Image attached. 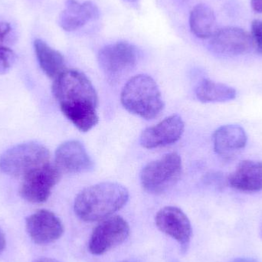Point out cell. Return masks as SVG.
I'll use <instances>...</instances> for the list:
<instances>
[{"instance_id": "obj_1", "label": "cell", "mask_w": 262, "mask_h": 262, "mask_svg": "<svg viewBox=\"0 0 262 262\" xmlns=\"http://www.w3.org/2000/svg\"><path fill=\"white\" fill-rule=\"evenodd\" d=\"M52 93L63 115L78 130L88 132L98 124V95L83 72L64 70L54 80Z\"/></svg>"}, {"instance_id": "obj_2", "label": "cell", "mask_w": 262, "mask_h": 262, "mask_svg": "<svg viewBox=\"0 0 262 262\" xmlns=\"http://www.w3.org/2000/svg\"><path fill=\"white\" fill-rule=\"evenodd\" d=\"M128 200L127 188L118 183L104 182L80 192L75 198L74 209L80 220L93 223L112 216Z\"/></svg>"}, {"instance_id": "obj_3", "label": "cell", "mask_w": 262, "mask_h": 262, "mask_svg": "<svg viewBox=\"0 0 262 262\" xmlns=\"http://www.w3.org/2000/svg\"><path fill=\"white\" fill-rule=\"evenodd\" d=\"M121 101L126 110L146 120L157 118L164 108L159 86L147 75L131 78L123 89Z\"/></svg>"}, {"instance_id": "obj_4", "label": "cell", "mask_w": 262, "mask_h": 262, "mask_svg": "<svg viewBox=\"0 0 262 262\" xmlns=\"http://www.w3.org/2000/svg\"><path fill=\"white\" fill-rule=\"evenodd\" d=\"M50 162V152L46 146L36 142H27L3 152L0 157V171L11 177L23 178Z\"/></svg>"}, {"instance_id": "obj_5", "label": "cell", "mask_w": 262, "mask_h": 262, "mask_svg": "<svg viewBox=\"0 0 262 262\" xmlns=\"http://www.w3.org/2000/svg\"><path fill=\"white\" fill-rule=\"evenodd\" d=\"M182 171L180 156L177 152L166 154L143 168L140 175L142 186L149 193H164L179 181Z\"/></svg>"}, {"instance_id": "obj_6", "label": "cell", "mask_w": 262, "mask_h": 262, "mask_svg": "<svg viewBox=\"0 0 262 262\" xmlns=\"http://www.w3.org/2000/svg\"><path fill=\"white\" fill-rule=\"evenodd\" d=\"M130 226L119 215L101 220L94 229L89 243V249L95 255H101L118 247L130 235Z\"/></svg>"}, {"instance_id": "obj_7", "label": "cell", "mask_w": 262, "mask_h": 262, "mask_svg": "<svg viewBox=\"0 0 262 262\" xmlns=\"http://www.w3.org/2000/svg\"><path fill=\"white\" fill-rule=\"evenodd\" d=\"M61 176V172L58 166L50 162L23 177L20 195L31 203H45L50 196Z\"/></svg>"}, {"instance_id": "obj_8", "label": "cell", "mask_w": 262, "mask_h": 262, "mask_svg": "<svg viewBox=\"0 0 262 262\" xmlns=\"http://www.w3.org/2000/svg\"><path fill=\"white\" fill-rule=\"evenodd\" d=\"M100 67L111 77H117L129 72L137 62L135 46L127 41H118L104 46L98 53Z\"/></svg>"}, {"instance_id": "obj_9", "label": "cell", "mask_w": 262, "mask_h": 262, "mask_svg": "<svg viewBox=\"0 0 262 262\" xmlns=\"http://www.w3.org/2000/svg\"><path fill=\"white\" fill-rule=\"evenodd\" d=\"M155 223L159 230L180 244L183 253H186L190 244L192 229L187 215L180 208L166 206L157 213Z\"/></svg>"}, {"instance_id": "obj_10", "label": "cell", "mask_w": 262, "mask_h": 262, "mask_svg": "<svg viewBox=\"0 0 262 262\" xmlns=\"http://www.w3.org/2000/svg\"><path fill=\"white\" fill-rule=\"evenodd\" d=\"M26 232L29 238L39 246L52 244L64 233V226L59 218L51 211L41 209L26 220Z\"/></svg>"}, {"instance_id": "obj_11", "label": "cell", "mask_w": 262, "mask_h": 262, "mask_svg": "<svg viewBox=\"0 0 262 262\" xmlns=\"http://www.w3.org/2000/svg\"><path fill=\"white\" fill-rule=\"evenodd\" d=\"M185 124L181 117L171 115L157 125L148 127L140 136V144L146 149H154L175 143L181 138Z\"/></svg>"}, {"instance_id": "obj_12", "label": "cell", "mask_w": 262, "mask_h": 262, "mask_svg": "<svg viewBox=\"0 0 262 262\" xmlns=\"http://www.w3.org/2000/svg\"><path fill=\"white\" fill-rule=\"evenodd\" d=\"M55 165L61 172L81 173L93 168V161L85 147L78 140L61 143L55 151Z\"/></svg>"}, {"instance_id": "obj_13", "label": "cell", "mask_w": 262, "mask_h": 262, "mask_svg": "<svg viewBox=\"0 0 262 262\" xmlns=\"http://www.w3.org/2000/svg\"><path fill=\"white\" fill-rule=\"evenodd\" d=\"M211 39L215 52L223 55H243L253 45L252 36L246 31L237 27H226L217 30Z\"/></svg>"}, {"instance_id": "obj_14", "label": "cell", "mask_w": 262, "mask_h": 262, "mask_svg": "<svg viewBox=\"0 0 262 262\" xmlns=\"http://www.w3.org/2000/svg\"><path fill=\"white\" fill-rule=\"evenodd\" d=\"M212 140L216 154L225 160H231L246 147L248 137L241 126L227 124L215 131Z\"/></svg>"}, {"instance_id": "obj_15", "label": "cell", "mask_w": 262, "mask_h": 262, "mask_svg": "<svg viewBox=\"0 0 262 262\" xmlns=\"http://www.w3.org/2000/svg\"><path fill=\"white\" fill-rule=\"evenodd\" d=\"M99 16V9L93 2L80 3L76 0H68L66 9L60 13L58 23L64 31L72 32L81 29L89 21L98 19Z\"/></svg>"}, {"instance_id": "obj_16", "label": "cell", "mask_w": 262, "mask_h": 262, "mask_svg": "<svg viewBox=\"0 0 262 262\" xmlns=\"http://www.w3.org/2000/svg\"><path fill=\"white\" fill-rule=\"evenodd\" d=\"M229 184L244 192L262 191V161L244 160L229 177Z\"/></svg>"}, {"instance_id": "obj_17", "label": "cell", "mask_w": 262, "mask_h": 262, "mask_svg": "<svg viewBox=\"0 0 262 262\" xmlns=\"http://www.w3.org/2000/svg\"><path fill=\"white\" fill-rule=\"evenodd\" d=\"M34 49L40 67L49 78L55 80L66 70L63 55L46 41L41 39L35 40Z\"/></svg>"}, {"instance_id": "obj_18", "label": "cell", "mask_w": 262, "mask_h": 262, "mask_svg": "<svg viewBox=\"0 0 262 262\" xmlns=\"http://www.w3.org/2000/svg\"><path fill=\"white\" fill-rule=\"evenodd\" d=\"M189 26L192 33L198 38H212L217 31L213 10L207 5H196L191 11Z\"/></svg>"}, {"instance_id": "obj_19", "label": "cell", "mask_w": 262, "mask_h": 262, "mask_svg": "<svg viewBox=\"0 0 262 262\" xmlns=\"http://www.w3.org/2000/svg\"><path fill=\"white\" fill-rule=\"evenodd\" d=\"M195 95L203 103H222L232 101L236 98L234 88L223 83L204 79L197 86Z\"/></svg>"}, {"instance_id": "obj_20", "label": "cell", "mask_w": 262, "mask_h": 262, "mask_svg": "<svg viewBox=\"0 0 262 262\" xmlns=\"http://www.w3.org/2000/svg\"><path fill=\"white\" fill-rule=\"evenodd\" d=\"M15 61V55L12 49L0 46V74L3 75L10 70Z\"/></svg>"}, {"instance_id": "obj_21", "label": "cell", "mask_w": 262, "mask_h": 262, "mask_svg": "<svg viewBox=\"0 0 262 262\" xmlns=\"http://www.w3.org/2000/svg\"><path fill=\"white\" fill-rule=\"evenodd\" d=\"M252 41L256 48L257 52L262 55V21L255 20L252 23Z\"/></svg>"}, {"instance_id": "obj_22", "label": "cell", "mask_w": 262, "mask_h": 262, "mask_svg": "<svg viewBox=\"0 0 262 262\" xmlns=\"http://www.w3.org/2000/svg\"><path fill=\"white\" fill-rule=\"evenodd\" d=\"M11 26L6 21H0V41H3L10 32Z\"/></svg>"}, {"instance_id": "obj_23", "label": "cell", "mask_w": 262, "mask_h": 262, "mask_svg": "<svg viewBox=\"0 0 262 262\" xmlns=\"http://www.w3.org/2000/svg\"><path fill=\"white\" fill-rule=\"evenodd\" d=\"M252 9L258 13H262V0H251Z\"/></svg>"}, {"instance_id": "obj_24", "label": "cell", "mask_w": 262, "mask_h": 262, "mask_svg": "<svg viewBox=\"0 0 262 262\" xmlns=\"http://www.w3.org/2000/svg\"><path fill=\"white\" fill-rule=\"evenodd\" d=\"M6 246V239L4 232L0 229V255L4 252Z\"/></svg>"}, {"instance_id": "obj_25", "label": "cell", "mask_w": 262, "mask_h": 262, "mask_svg": "<svg viewBox=\"0 0 262 262\" xmlns=\"http://www.w3.org/2000/svg\"><path fill=\"white\" fill-rule=\"evenodd\" d=\"M230 262H259V261L254 258H237Z\"/></svg>"}, {"instance_id": "obj_26", "label": "cell", "mask_w": 262, "mask_h": 262, "mask_svg": "<svg viewBox=\"0 0 262 262\" xmlns=\"http://www.w3.org/2000/svg\"><path fill=\"white\" fill-rule=\"evenodd\" d=\"M32 262H60L58 260L55 259V258H40L38 259H35V261Z\"/></svg>"}, {"instance_id": "obj_27", "label": "cell", "mask_w": 262, "mask_h": 262, "mask_svg": "<svg viewBox=\"0 0 262 262\" xmlns=\"http://www.w3.org/2000/svg\"><path fill=\"white\" fill-rule=\"evenodd\" d=\"M123 1L135 8L139 6V3H140V0H123Z\"/></svg>"}, {"instance_id": "obj_28", "label": "cell", "mask_w": 262, "mask_h": 262, "mask_svg": "<svg viewBox=\"0 0 262 262\" xmlns=\"http://www.w3.org/2000/svg\"><path fill=\"white\" fill-rule=\"evenodd\" d=\"M259 235H260V237H261V238L262 239V224H261V227H260Z\"/></svg>"}, {"instance_id": "obj_29", "label": "cell", "mask_w": 262, "mask_h": 262, "mask_svg": "<svg viewBox=\"0 0 262 262\" xmlns=\"http://www.w3.org/2000/svg\"><path fill=\"white\" fill-rule=\"evenodd\" d=\"M124 262H133V261H124Z\"/></svg>"}]
</instances>
